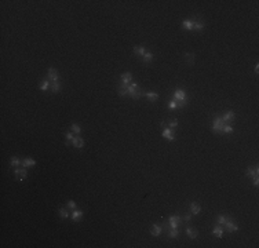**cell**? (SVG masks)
<instances>
[{"label":"cell","mask_w":259,"mask_h":248,"mask_svg":"<svg viewBox=\"0 0 259 248\" xmlns=\"http://www.w3.org/2000/svg\"><path fill=\"white\" fill-rule=\"evenodd\" d=\"M204 22H201V21H196L194 24H193V29H196V30H201V29H204Z\"/></svg>","instance_id":"cell-28"},{"label":"cell","mask_w":259,"mask_h":248,"mask_svg":"<svg viewBox=\"0 0 259 248\" xmlns=\"http://www.w3.org/2000/svg\"><path fill=\"white\" fill-rule=\"evenodd\" d=\"M145 95L147 96V99H149L150 102H156V101L159 99V94H157L156 91H147V92H145Z\"/></svg>","instance_id":"cell-13"},{"label":"cell","mask_w":259,"mask_h":248,"mask_svg":"<svg viewBox=\"0 0 259 248\" xmlns=\"http://www.w3.org/2000/svg\"><path fill=\"white\" fill-rule=\"evenodd\" d=\"M168 108H170V109H176V108H178V102H176V99H171V101L168 102Z\"/></svg>","instance_id":"cell-32"},{"label":"cell","mask_w":259,"mask_h":248,"mask_svg":"<svg viewBox=\"0 0 259 248\" xmlns=\"http://www.w3.org/2000/svg\"><path fill=\"white\" fill-rule=\"evenodd\" d=\"M47 79H48V80H51L52 83L58 82L59 76H58V72H57V69H54V68H50V69H48V73H47Z\"/></svg>","instance_id":"cell-6"},{"label":"cell","mask_w":259,"mask_h":248,"mask_svg":"<svg viewBox=\"0 0 259 248\" xmlns=\"http://www.w3.org/2000/svg\"><path fill=\"white\" fill-rule=\"evenodd\" d=\"M182 219L185 220V222H190V215H185V216H183Z\"/></svg>","instance_id":"cell-39"},{"label":"cell","mask_w":259,"mask_h":248,"mask_svg":"<svg viewBox=\"0 0 259 248\" xmlns=\"http://www.w3.org/2000/svg\"><path fill=\"white\" fill-rule=\"evenodd\" d=\"M10 164H11V167H14V168H18V167L22 164V161L20 160V157L13 156V157H11V161H10Z\"/></svg>","instance_id":"cell-20"},{"label":"cell","mask_w":259,"mask_h":248,"mask_svg":"<svg viewBox=\"0 0 259 248\" xmlns=\"http://www.w3.org/2000/svg\"><path fill=\"white\" fill-rule=\"evenodd\" d=\"M233 127H231L230 124H225L223 127H222V132H223V134H229V135H230V134H233Z\"/></svg>","instance_id":"cell-25"},{"label":"cell","mask_w":259,"mask_h":248,"mask_svg":"<svg viewBox=\"0 0 259 248\" xmlns=\"http://www.w3.org/2000/svg\"><path fill=\"white\" fill-rule=\"evenodd\" d=\"M258 174H259L258 165H255V167H248V168H247V177H250V178L258 177Z\"/></svg>","instance_id":"cell-10"},{"label":"cell","mask_w":259,"mask_h":248,"mask_svg":"<svg viewBox=\"0 0 259 248\" xmlns=\"http://www.w3.org/2000/svg\"><path fill=\"white\" fill-rule=\"evenodd\" d=\"M225 225H226V229H227V232H229V233H234V232H237V230H238V226L230 219V218H227V219H226Z\"/></svg>","instance_id":"cell-4"},{"label":"cell","mask_w":259,"mask_h":248,"mask_svg":"<svg viewBox=\"0 0 259 248\" xmlns=\"http://www.w3.org/2000/svg\"><path fill=\"white\" fill-rule=\"evenodd\" d=\"M163 137L168 141H175V132L172 128H164L163 130Z\"/></svg>","instance_id":"cell-5"},{"label":"cell","mask_w":259,"mask_h":248,"mask_svg":"<svg viewBox=\"0 0 259 248\" xmlns=\"http://www.w3.org/2000/svg\"><path fill=\"white\" fill-rule=\"evenodd\" d=\"M133 80V75L130 73V72H127V73H123L121 75V83H124V84H130Z\"/></svg>","instance_id":"cell-16"},{"label":"cell","mask_w":259,"mask_h":248,"mask_svg":"<svg viewBox=\"0 0 259 248\" xmlns=\"http://www.w3.org/2000/svg\"><path fill=\"white\" fill-rule=\"evenodd\" d=\"M127 86L128 84H124V83H121L119 87H117V92H119L121 96H124V95H128V92H127Z\"/></svg>","instance_id":"cell-19"},{"label":"cell","mask_w":259,"mask_h":248,"mask_svg":"<svg viewBox=\"0 0 259 248\" xmlns=\"http://www.w3.org/2000/svg\"><path fill=\"white\" fill-rule=\"evenodd\" d=\"M154 59V55L152 54V53H145V55L142 57V61L143 62H146V63H149V62H152Z\"/></svg>","instance_id":"cell-22"},{"label":"cell","mask_w":259,"mask_h":248,"mask_svg":"<svg viewBox=\"0 0 259 248\" xmlns=\"http://www.w3.org/2000/svg\"><path fill=\"white\" fill-rule=\"evenodd\" d=\"M186 234H188L189 239L194 240V239H197V236H198V232L194 230V229H192V227H188V229H186Z\"/></svg>","instance_id":"cell-17"},{"label":"cell","mask_w":259,"mask_h":248,"mask_svg":"<svg viewBox=\"0 0 259 248\" xmlns=\"http://www.w3.org/2000/svg\"><path fill=\"white\" fill-rule=\"evenodd\" d=\"M258 70H259V65L256 63V65H255V68H254V72H255V73H258Z\"/></svg>","instance_id":"cell-40"},{"label":"cell","mask_w":259,"mask_h":248,"mask_svg":"<svg viewBox=\"0 0 259 248\" xmlns=\"http://www.w3.org/2000/svg\"><path fill=\"white\" fill-rule=\"evenodd\" d=\"M134 54L138 57H143L145 55V47L143 46H135L134 47Z\"/></svg>","instance_id":"cell-18"},{"label":"cell","mask_w":259,"mask_h":248,"mask_svg":"<svg viewBox=\"0 0 259 248\" xmlns=\"http://www.w3.org/2000/svg\"><path fill=\"white\" fill-rule=\"evenodd\" d=\"M222 120H223L225 124H230L231 121L234 120V112H233V110H227V112H225Z\"/></svg>","instance_id":"cell-7"},{"label":"cell","mask_w":259,"mask_h":248,"mask_svg":"<svg viewBox=\"0 0 259 248\" xmlns=\"http://www.w3.org/2000/svg\"><path fill=\"white\" fill-rule=\"evenodd\" d=\"M225 125L223 120H222V117L217 116L214 119V121H212V131L215 132V134H222V127Z\"/></svg>","instance_id":"cell-2"},{"label":"cell","mask_w":259,"mask_h":248,"mask_svg":"<svg viewBox=\"0 0 259 248\" xmlns=\"http://www.w3.org/2000/svg\"><path fill=\"white\" fill-rule=\"evenodd\" d=\"M254 179V186H258L259 185V178L258 177H255V178H252Z\"/></svg>","instance_id":"cell-38"},{"label":"cell","mask_w":259,"mask_h":248,"mask_svg":"<svg viewBox=\"0 0 259 248\" xmlns=\"http://www.w3.org/2000/svg\"><path fill=\"white\" fill-rule=\"evenodd\" d=\"M190 212L193 215H198L201 212V207L198 206L197 203H190Z\"/></svg>","instance_id":"cell-14"},{"label":"cell","mask_w":259,"mask_h":248,"mask_svg":"<svg viewBox=\"0 0 259 248\" xmlns=\"http://www.w3.org/2000/svg\"><path fill=\"white\" fill-rule=\"evenodd\" d=\"M70 131L73 132V134H76V135H79L80 132H81V128H80V125L76 123H73L72 125H70Z\"/></svg>","instance_id":"cell-24"},{"label":"cell","mask_w":259,"mask_h":248,"mask_svg":"<svg viewBox=\"0 0 259 248\" xmlns=\"http://www.w3.org/2000/svg\"><path fill=\"white\" fill-rule=\"evenodd\" d=\"M212 233H214V236H215V237H218V239H222V236H223V229H222L221 226H217L215 229H214V232H212Z\"/></svg>","instance_id":"cell-21"},{"label":"cell","mask_w":259,"mask_h":248,"mask_svg":"<svg viewBox=\"0 0 259 248\" xmlns=\"http://www.w3.org/2000/svg\"><path fill=\"white\" fill-rule=\"evenodd\" d=\"M65 138H66V142H70V141H73V138H75V134L69 131V132H66L65 134Z\"/></svg>","instance_id":"cell-34"},{"label":"cell","mask_w":259,"mask_h":248,"mask_svg":"<svg viewBox=\"0 0 259 248\" xmlns=\"http://www.w3.org/2000/svg\"><path fill=\"white\" fill-rule=\"evenodd\" d=\"M178 236H179L178 229H171L170 233H168V237H170V239H178Z\"/></svg>","instance_id":"cell-29"},{"label":"cell","mask_w":259,"mask_h":248,"mask_svg":"<svg viewBox=\"0 0 259 248\" xmlns=\"http://www.w3.org/2000/svg\"><path fill=\"white\" fill-rule=\"evenodd\" d=\"M83 211H81V210H73V211H72V219H73V222H79V220L81 219V218H83Z\"/></svg>","instance_id":"cell-12"},{"label":"cell","mask_w":259,"mask_h":248,"mask_svg":"<svg viewBox=\"0 0 259 248\" xmlns=\"http://www.w3.org/2000/svg\"><path fill=\"white\" fill-rule=\"evenodd\" d=\"M48 86H50L48 79H43L42 84H40V90H42V91H47V90H48Z\"/></svg>","instance_id":"cell-27"},{"label":"cell","mask_w":259,"mask_h":248,"mask_svg":"<svg viewBox=\"0 0 259 248\" xmlns=\"http://www.w3.org/2000/svg\"><path fill=\"white\" fill-rule=\"evenodd\" d=\"M185 58H186V61L189 62V63H193L194 58H196V55H194V54H185Z\"/></svg>","instance_id":"cell-33"},{"label":"cell","mask_w":259,"mask_h":248,"mask_svg":"<svg viewBox=\"0 0 259 248\" xmlns=\"http://www.w3.org/2000/svg\"><path fill=\"white\" fill-rule=\"evenodd\" d=\"M68 208H69L70 211L76 210V203H75L73 200H68Z\"/></svg>","instance_id":"cell-35"},{"label":"cell","mask_w":259,"mask_h":248,"mask_svg":"<svg viewBox=\"0 0 259 248\" xmlns=\"http://www.w3.org/2000/svg\"><path fill=\"white\" fill-rule=\"evenodd\" d=\"M58 212H59V216H61V218H63V219H66V218L69 216L68 210H66V208H63V207H61V208L58 210Z\"/></svg>","instance_id":"cell-26"},{"label":"cell","mask_w":259,"mask_h":248,"mask_svg":"<svg viewBox=\"0 0 259 248\" xmlns=\"http://www.w3.org/2000/svg\"><path fill=\"white\" fill-rule=\"evenodd\" d=\"M72 145H73L75 148H77V149H81L84 146V139L81 137L76 135V137L73 138V141H72Z\"/></svg>","instance_id":"cell-11"},{"label":"cell","mask_w":259,"mask_h":248,"mask_svg":"<svg viewBox=\"0 0 259 248\" xmlns=\"http://www.w3.org/2000/svg\"><path fill=\"white\" fill-rule=\"evenodd\" d=\"M193 21H189V20H186V21H183L182 22V28L183 29H188V30H192L193 29Z\"/></svg>","instance_id":"cell-23"},{"label":"cell","mask_w":259,"mask_h":248,"mask_svg":"<svg viewBox=\"0 0 259 248\" xmlns=\"http://www.w3.org/2000/svg\"><path fill=\"white\" fill-rule=\"evenodd\" d=\"M226 219H227V216H225V215H219V216H218V223H219V225H225Z\"/></svg>","instance_id":"cell-36"},{"label":"cell","mask_w":259,"mask_h":248,"mask_svg":"<svg viewBox=\"0 0 259 248\" xmlns=\"http://www.w3.org/2000/svg\"><path fill=\"white\" fill-rule=\"evenodd\" d=\"M161 232H163V227L159 225V223H153L152 225V229H150V234L154 236V237H157V236H160Z\"/></svg>","instance_id":"cell-9"},{"label":"cell","mask_w":259,"mask_h":248,"mask_svg":"<svg viewBox=\"0 0 259 248\" xmlns=\"http://www.w3.org/2000/svg\"><path fill=\"white\" fill-rule=\"evenodd\" d=\"M51 90H52V92H59V90H61V83L59 82H55L51 84Z\"/></svg>","instance_id":"cell-30"},{"label":"cell","mask_w":259,"mask_h":248,"mask_svg":"<svg viewBox=\"0 0 259 248\" xmlns=\"http://www.w3.org/2000/svg\"><path fill=\"white\" fill-rule=\"evenodd\" d=\"M142 95H145V94H143V92H142V91H139V90H137V91H134L133 94H131V98H133V99H139L141 96Z\"/></svg>","instance_id":"cell-31"},{"label":"cell","mask_w":259,"mask_h":248,"mask_svg":"<svg viewBox=\"0 0 259 248\" xmlns=\"http://www.w3.org/2000/svg\"><path fill=\"white\" fill-rule=\"evenodd\" d=\"M168 125H170L171 128H175L176 125H178V120H175V119H174V120H172V119L168 120Z\"/></svg>","instance_id":"cell-37"},{"label":"cell","mask_w":259,"mask_h":248,"mask_svg":"<svg viewBox=\"0 0 259 248\" xmlns=\"http://www.w3.org/2000/svg\"><path fill=\"white\" fill-rule=\"evenodd\" d=\"M22 165H24L25 168H29V167H35V165H36V161L33 160V158L26 157V158H24V160H22Z\"/></svg>","instance_id":"cell-15"},{"label":"cell","mask_w":259,"mask_h":248,"mask_svg":"<svg viewBox=\"0 0 259 248\" xmlns=\"http://www.w3.org/2000/svg\"><path fill=\"white\" fill-rule=\"evenodd\" d=\"M182 222H183L182 216H179V215H171V216L168 218V227H170V229H178V226H179Z\"/></svg>","instance_id":"cell-1"},{"label":"cell","mask_w":259,"mask_h":248,"mask_svg":"<svg viewBox=\"0 0 259 248\" xmlns=\"http://www.w3.org/2000/svg\"><path fill=\"white\" fill-rule=\"evenodd\" d=\"M174 99H176V101H186V92L181 88L175 90V92H174Z\"/></svg>","instance_id":"cell-8"},{"label":"cell","mask_w":259,"mask_h":248,"mask_svg":"<svg viewBox=\"0 0 259 248\" xmlns=\"http://www.w3.org/2000/svg\"><path fill=\"white\" fill-rule=\"evenodd\" d=\"M28 177V171L25 170V168H15V178L17 181H25Z\"/></svg>","instance_id":"cell-3"}]
</instances>
